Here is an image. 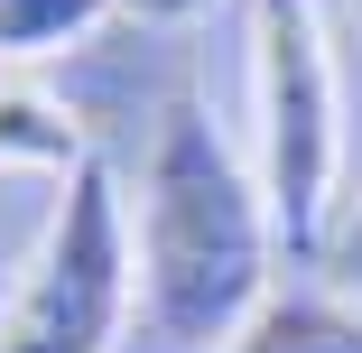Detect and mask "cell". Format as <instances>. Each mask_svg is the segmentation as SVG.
<instances>
[{
  "label": "cell",
  "mask_w": 362,
  "mask_h": 353,
  "mask_svg": "<svg viewBox=\"0 0 362 353\" xmlns=\"http://www.w3.org/2000/svg\"><path fill=\"white\" fill-rule=\"evenodd\" d=\"M269 204L195 93L158 112L139 168V316L177 353H223L269 307Z\"/></svg>",
  "instance_id": "obj_1"
},
{
  "label": "cell",
  "mask_w": 362,
  "mask_h": 353,
  "mask_svg": "<svg viewBox=\"0 0 362 353\" xmlns=\"http://www.w3.org/2000/svg\"><path fill=\"white\" fill-rule=\"evenodd\" d=\"M251 177L269 233L288 251H316L344 177V93L316 0H251Z\"/></svg>",
  "instance_id": "obj_2"
},
{
  "label": "cell",
  "mask_w": 362,
  "mask_h": 353,
  "mask_svg": "<svg viewBox=\"0 0 362 353\" xmlns=\"http://www.w3.org/2000/svg\"><path fill=\"white\" fill-rule=\"evenodd\" d=\"M139 307V251L121 224L112 168L84 158L65 177L37 260L19 270L10 307H0V353H112Z\"/></svg>",
  "instance_id": "obj_3"
},
{
  "label": "cell",
  "mask_w": 362,
  "mask_h": 353,
  "mask_svg": "<svg viewBox=\"0 0 362 353\" xmlns=\"http://www.w3.org/2000/svg\"><path fill=\"white\" fill-rule=\"evenodd\" d=\"M223 353H362V307L353 298H298L269 289V307L223 344Z\"/></svg>",
  "instance_id": "obj_4"
},
{
  "label": "cell",
  "mask_w": 362,
  "mask_h": 353,
  "mask_svg": "<svg viewBox=\"0 0 362 353\" xmlns=\"http://www.w3.org/2000/svg\"><path fill=\"white\" fill-rule=\"evenodd\" d=\"M93 149H84V121L47 103L37 84H0V168H56V177H75Z\"/></svg>",
  "instance_id": "obj_5"
},
{
  "label": "cell",
  "mask_w": 362,
  "mask_h": 353,
  "mask_svg": "<svg viewBox=\"0 0 362 353\" xmlns=\"http://www.w3.org/2000/svg\"><path fill=\"white\" fill-rule=\"evenodd\" d=\"M103 19H121L112 0H0V65H28V56H56L93 37Z\"/></svg>",
  "instance_id": "obj_6"
},
{
  "label": "cell",
  "mask_w": 362,
  "mask_h": 353,
  "mask_svg": "<svg viewBox=\"0 0 362 353\" xmlns=\"http://www.w3.org/2000/svg\"><path fill=\"white\" fill-rule=\"evenodd\" d=\"M325 260H334V298H353V307H362V214L334 233V251H325Z\"/></svg>",
  "instance_id": "obj_7"
},
{
  "label": "cell",
  "mask_w": 362,
  "mask_h": 353,
  "mask_svg": "<svg viewBox=\"0 0 362 353\" xmlns=\"http://www.w3.org/2000/svg\"><path fill=\"white\" fill-rule=\"evenodd\" d=\"M121 19H139V28H177V19H204L214 0H112Z\"/></svg>",
  "instance_id": "obj_8"
}]
</instances>
